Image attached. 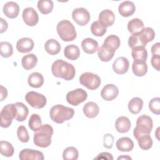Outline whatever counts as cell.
Wrapping results in <instances>:
<instances>
[{
	"mask_svg": "<svg viewBox=\"0 0 160 160\" xmlns=\"http://www.w3.org/2000/svg\"><path fill=\"white\" fill-rule=\"evenodd\" d=\"M22 19L28 26H34L39 21V16L34 8L28 7L24 9L22 11Z\"/></svg>",
	"mask_w": 160,
	"mask_h": 160,
	"instance_id": "cell-11",
	"label": "cell"
},
{
	"mask_svg": "<svg viewBox=\"0 0 160 160\" xmlns=\"http://www.w3.org/2000/svg\"><path fill=\"white\" fill-rule=\"evenodd\" d=\"M151 53L152 55H159V51H160V44L159 42H157L153 44L151 47Z\"/></svg>",
	"mask_w": 160,
	"mask_h": 160,
	"instance_id": "cell-47",
	"label": "cell"
},
{
	"mask_svg": "<svg viewBox=\"0 0 160 160\" xmlns=\"http://www.w3.org/2000/svg\"><path fill=\"white\" fill-rule=\"evenodd\" d=\"M0 21H1V29H0V32L1 33H2L4 32V31H6L8 29V23L7 22L2 18H0Z\"/></svg>",
	"mask_w": 160,
	"mask_h": 160,
	"instance_id": "cell-49",
	"label": "cell"
},
{
	"mask_svg": "<svg viewBox=\"0 0 160 160\" xmlns=\"http://www.w3.org/2000/svg\"><path fill=\"white\" fill-rule=\"evenodd\" d=\"M149 108L152 113L159 115L160 114V98H154L150 100L149 102Z\"/></svg>",
	"mask_w": 160,
	"mask_h": 160,
	"instance_id": "cell-42",
	"label": "cell"
},
{
	"mask_svg": "<svg viewBox=\"0 0 160 160\" xmlns=\"http://www.w3.org/2000/svg\"><path fill=\"white\" fill-rule=\"evenodd\" d=\"M94 159H106V160H113V157L111 154L107 152H102L99 153Z\"/></svg>",
	"mask_w": 160,
	"mask_h": 160,
	"instance_id": "cell-46",
	"label": "cell"
},
{
	"mask_svg": "<svg viewBox=\"0 0 160 160\" xmlns=\"http://www.w3.org/2000/svg\"><path fill=\"white\" fill-rule=\"evenodd\" d=\"M132 69L134 75L139 77H142L147 73L148 65L146 62H133L132 65Z\"/></svg>",
	"mask_w": 160,
	"mask_h": 160,
	"instance_id": "cell-35",
	"label": "cell"
},
{
	"mask_svg": "<svg viewBox=\"0 0 160 160\" xmlns=\"http://www.w3.org/2000/svg\"><path fill=\"white\" fill-rule=\"evenodd\" d=\"M28 82L31 87L39 88L41 87L44 83V78L39 72H32L29 76Z\"/></svg>",
	"mask_w": 160,
	"mask_h": 160,
	"instance_id": "cell-30",
	"label": "cell"
},
{
	"mask_svg": "<svg viewBox=\"0 0 160 160\" xmlns=\"http://www.w3.org/2000/svg\"><path fill=\"white\" fill-rule=\"evenodd\" d=\"M34 45V44L32 39L23 38L18 41L16 43V49L19 52H28L32 50Z\"/></svg>",
	"mask_w": 160,
	"mask_h": 160,
	"instance_id": "cell-19",
	"label": "cell"
},
{
	"mask_svg": "<svg viewBox=\"0 0 160 160\" xmlns=\"http://www.w3.org/2000/svg\"><path fill=\"white\" fill-rule=\"evenodd\" d=\"M0 53L3 58H9L13 53V48L11 43L2 41L0 42Z\"/></svg>",
	"mask_w": 160,
	"mask_h": 160,
	"instance_id": "cell-40",
	"label": "cell"
},
{
	"mask_svg": "<svg viewBox=\"0 0 160 160\" xmlns=\"http://www.w3.org/2000/svg\"><path fill=\"white\" fill-rule=\"evenodd\" d=\"M84 115L89 118H94L98 116L99 112L98 105L94 102H88L82 109Z\"/></svg>",
	"mask_w": 160,
	"mask_h": 160,
	"instance_id": "cell-25",
	"label": "cell"
},
{
	"mask_svg": "<svg viewBox=\"0 0 160 160\" xmlns=\"http://www.w3.org/2000/svg\"><path fill=\"white\" fill-rule=\"evenodd\" d=\"M144 28L143 22L139 18H134L130 20L128 24V29L131 34L139 32Z\"/></svg>",
	"mask_w": 160,
	"mask_h": 160,
	"instance_id": "cell-32",
	"label": "cell"
},
{
	"mask_svg": "<svg viewBox=\"0 0 160 160\" xmlns=\"http://www.w3.org/2000/svg\"><path fill=\"white\" fill-rule=\"evenodd\" d=\"M132 57L135 62H146L148 52L144 47H136L132 49Z\"/></svg>",
	"mask_w": 160,
	"mask_h": 160,
	"instance_id": "cell-21",
	"label": "cell"
},
{
	"mask_svg": "<svg viewBox=\"0 0 160 160\" xmlns=\"http://www.w3.org/2000/svg\"><path fill=\"white\" fill-rule=\"evenodd\" d=\"M115 51L111 48L102 44L98 49V55L101 61L108 62L113 58Z\"/></svg>",
	"mask_w": 160,
	"mask_h": 160,
	"instance_id": "cell-23",
	"label": "cell"
},
{
	"mask_svg": "<svg viewBox=\"0 0 160 160\" xmlns=\"http://www.w3.org/2000/svg\"><path fill=\"white\" fill-rule=\"evenodd\" d=\"M21 160H43L44 159L42 152L31 149H24L19 152Z\"/></svg>",
	"mask_w": 160,
	"mask_h": 160,
	"instance_id": "cell-14",
	"label": "cell"
},
{
	"mask_svg": "<svg viewBox=\"0 0 160 160\" xmlns=\"http://www.w3.org/2000/svg\"><path fill=\"white\" fill-rule=\"evenodd\" d=\"M28 126L33 131H37L42 127V121L39 115L38 114H32L29 118Z\"/></svg>",
	"mask_w": 160,
	"mask_h": 160,
	"instance_id": "cell-36",
	"label": "cell"
},
{
	"mask_svg": "<svg viewBox=\"0 0 160 160\" xmlns=\"http://www.w3.org/2000/svg\"><path fill=\"white\" fill-rule=\"evenodd\" d=\"M53 2L51 0H39L38 2V8L43 14L50 13L53 9Z\"/></svg>",
	"mask_w": 160,
	"mask_h": 160,
	"instance_id": "cell-34",
	"label": "cell"
},
{
	"mask_svg": "<svg viewBox=\"0 0 160 160\" xmlns=\"http://www.w3.org/2000/svg\"><path fill=\"white\" fill-rule=\"evenodd\" d=\"M74 114L72 108L64 106L62 104L53 106L49 111V116L52 121L58 124L63 123L71 119Z\"/></svg>",
	"mask_w": 160,
	"mask_h": 160,
	"instance_id": "cell-2",
	"label": "cell"
},
{
	"mask_svg": "<svg viewBox=\"0 0 160 160\" xmlns=\"http://www.w3.org/2000/svg\"><path fill=\"white\" fill-rule=\"evenodd\" d=\"M87 98V92L81 88H78L71 91L66 94L67 102L71 105L75 106L86 101Z\"/></svg>",
	"mask_w": 160,
	"mask_h": 160,
	"instance_id": "cell-9",
	"label": "cell"
},
{
	"mask_svg": "<svg viewBox=\"0 0 160 160\" xmlns=\"http://www.w3.org/2000/svg\"><path fill=\"white\" fill-rule=\"evenodd\" d=\"M79 156V152L74 147L66 148L62 152V158L64 160H76Z\"/></svg>",
	"mask_w": 160,
	"mask_h": 160,
	"instance_id": "cell-39",
	"label": "cell"
},
{
	"mask_svg": "<svg viewBox=\"0 0 160 160\" xmlns=\"http://www.w3.org/2000/svg\"><path fill=\"white\" fill-rule=\"evenodd\" d=\"M17 135L20 141L22 142H28L29 139L28 132L24 126H19L17 129Z\"/></svg>",
	"mask_w": 160,
	"mask_h": 160,
	"instance_id": "cell-43",
	"label": "cell"
},
{
	"mask_svg": "<svg viewBox=\"0 0 160 160\" xmlns=\"http://www.w3.org/2000/svg\"><path fill=\"white\" fill-rule=\"evenodd\" d=\"M139 146L143 150H148L152 146V139L149 134H142L136 138Z\"/></svg>",
	"mask_w": 160,
	"mask_h": 160,
	"instance_id": "cell-33",
	"label": "cell"
},
{
	"mask_svg": "<svg viewBox=\"0 0 160 160\" xmlns=\"http://www.w3.org/2000/svg\"><path fill=\"white\" fill-rule=\"evenodd\" d=\"M129 67V61L125 57H119L117 58L112 64V69L118 74H125L128 71Z\"/></svg>",
	"mask_w": 160,
	"mask_h": 160,
	"instance_id": "cell-16",
	"label": "cell"
},
{
	"mask_svg": "<svg viewBox=\"0 0 160 160\" xmlns=\"http://www.w3.org/2000/svg\"><path fill=\"white\" fill-rule=\"evenodd\" d=\"M81 48L84 52L92 54L98 49V42L92 38H88L81 42Z\"/></svg>",
	"mask_w": 160,
	"mask_h": 160,
	"instance_id": "cell-20",
	"label": "cell"
},
{
	"mask_svg": "<svg viewBox=\"0 0 160 160\" xmlns=\"http://www.w3.org/2000/svg\"><path fill=\"white\" fill-rule=\"evenodd\" d=\"M151 64L152 67L157 70L158 71H159L160 68V56L159 55H152L151 60Z\"/></svg>",
	"mask_w": 160,
	"mask_h": 160,
	"instance_id": "cell-45",
	"label": "cell"
},
{
	"mask_svg": "<svg viewBox=\"0 0 160 160\" xmlns=\"http://www.w3.org/2000/svg\"><path fill=\"white\" fill-rule=\"evenodd\" d=\"M16 108V116L15 119L19 122H22L28 117L29 114V110L28 107L21 102H17L15 103Z\"/></svg>",
	"mask_w": 160,
	"mask_h": 160,
	"instance_id": "cell-26",
	"label": "cell"
},
{
	"mask_svg": "<svg viewBox=\"0 0 160 160\" xmlns=\"http://www.w3.org/2000/svg\"><path fill=\"white\" fill-rule=\"evenodd\" d=\"M136 11L134 4L130 1H125L121 2L118 7V11L123 17H129L132 15Z\"/></svg>",
	"mask_w": 160,
	"mask_h": 160,
	"instance_id": "cell-18",
	"label": "cell"
},
{
	"mask_svg": "<svg viewBox=\"0 0 160 160\" xmlns=\"http://www.w3.org/2000/svg\"><path fill=\"white\" fill-rule=\"evenodd\" d=\"M51 71L55 77L62 78L66 81L72 79L76 74L74 66L62 59H57L52 63Z\"/></svg>",
	"mask_w": 160,
	"mask_h": 160,
	"instance_id": "cell-1",
	"label": "cell"
},
{
	"mask_svg": "<svg viewBox=\"0 0 160 160\" xmlns=\"http://www.w3.org/2000/svg\"><path fill=\"white\" fill-rule=\"evenodd\" d=\"M99 22L104 27L107 28L112 26L115 20V15L114 12L109 9L102 10L99 15Z\"/></svg>",
	"mask_w": 160,
	"mask_h": 160,
	"instance_id": "cell-15",
	"label": "cell"
},
{
	"mask_svg": "<svg viewBox=\"0 0 160 160\" xmlns=\"http://www.w3.org/2000/svg\"><path fill=\"white\" fill-rule=\"evenodd\" d=\"M119 94L118 87L113 84H108L105 85L101 90V96L103 99L110 101L114 99Z\"/></svg>",
	"mask_w": 160,
	"mask_h": 160,
	"instance_id": "cell-13",
	"label": "cell"
},
{
	"mask_svg": "<svg viewBox=\"0 0 160 160\" xmlns=\"http://www.w3.org/2000/svg\"><path fill=\"white\" fill-rule=\"evenodd\" d=\"M64 54L68 59L76 60L80 56V50L76 45L70 44L64 48Z\"/></svg>",
	"mask_w": 160,
	"mask_h": 160,
	"instance_id": "cell-29",
	"label": "cell"
},
{
	"mask_svg": "<svg viewBox=\"0 0 160 160\" xmlns=\"http://www.w3.org/2000/svg\"><path fill=\"white\" fill-rule=\"evenodd\" d=\"M79 82L90 90H94L101 84V78L96 74L86 72L82 73L79 78Z\"/></svg>",
	"mask_w": 160,
	"mask_h": 160,
	"instance_id": "cell-7",
	"label": "cell"
},
{
	"mask_svg": "<svg viewBox=\"0 0 160 160\" xmlns=\"http://www.w3.org/2000/svg\"><path fill=\"white\" fill-rule=\"evenodd\" d=\"M0 151L2 156L6 157H11L14 152V149L9 142L6 141H1Z\"/></svg>",
	"mask_w": 160,
	"mask_h": 160,
	"instance_id": "cell-37",
	"label": "cell"
},
{
	"mask_svg": "<svg viewBox=\"0 0 160 160\" xmlns=\"http://www.w3.org/2000/svg\"><path fill=\"white\" fill-rule=\"evenodd\" d=\"M0 101H2L4 99L6 98L7 95H8V91L6 88H4L3 86L1 85L0 86Z\"/></svg>",
	"mask_w": 160,
	"mask_h": 160,
	"instance_id": "cell-48",
	"label": "cell"
},
{
	"mask_svg": "<svg viewBox=\"0 0 160 160\" xmlns=\"http://www.w3.org/2000/svg\"><path fill=\"white\" fill-rule=\"evenodd\" d=\"M117 149L122 152L131 151L134 148V142L128 137H122L118 139L116 142Z\"/></svg>",
	"mask_w": 160,
	"mask_h": 160,
	"instance_id": "cell-22",
	"label": "cell"
},
{
	"mask_svg": "<svg viewBox=\"0 0 160 160\" xmlns=\"http://www.w3.org/2000/svg\"><path fill=\"white\" fill-rule=\"evenodd\" d=\"M72 17L73 20L79 26L86 25L91 18L88 11L84 8H76L72 11Z\"/></svg>",
	"mask_w": 160,
	"mask_h": 160,
	"instance_id": "cell-10",
	"label": "cell"
},
{
	"mask_svg": "<svg viewBox=\"0 0 160 160\" xmlns=\"http://www.w3.org/2000/svg\"><path fill=\"white\" fill-rule=\"evenodd\" d=\"M27 102L35 109H41L44 108L47 102L46 97L40 93L35 91H29L25 96Z\"/></svg>",
	"mask_w": 160,
	"mask_h": 160,
	"instance_id": "cell-8",
	"label": "cell"
},
{
	"mask_svg": "<svg viewBox=\"0 0 160 160\" xmlns=\"http://www.w3.org/2000/svg\"><path fill=\"white\" fill-rule=\"evenodd\" d=\"M143 101L141 98L136 97L131 99L128 103V109L133 114H137L141 111Z\"/></svg>",
	"mask_w": 160,
	"mask_h": 160,
	"instance_id": "cell-31",
	"label": "cell"
},
{
	"mask_svg": "<svg viewBox=\"0 0 160 160\" xmlns=\"http://www.w3.org/2000/svg\"><path fill=\"white\" fill-rule=\"evenodd\" d=\"M104 146L107 149H111L114 142V137L111 134H106L103 138Z\"/></svg>",
	"mask_w": 160,
	"mask_h": 160,
	"instance_id": "cell-44",
	"label": "cell"
},
{
	"mask_svg": "<svg viewBox=\"0 0 160 160\" xmlns=\"http://www.w3.org/2000/svg\"><path fill=\"white\" fill-rule=\"evenodd\" d=\"M56 30L60 38L64 41H72L76 38L77 33L74 25L67 19L58 22Z\"/></svg>",
	"mask_w": 160,
	"mask_h": 160,
	"instance_id": "cell-4",
	"label": "cell"
},
{
	"mask_svg": "<svg viewBox=\"0 0 160 160\" xmlns=\"http://www.w3.org/2000/svg\"><path fill=\"white\" fill-rule=\"evenodd\" d=\"M3 12L8 18L14 19L19 14V6L14 1L8 2L3 6Z\"/></svg>",
	"mask_w": 160,
	"mask_h": 160,
	"instance_id": "cell-17",
	"label": "cell"
},
{
	"mask_svg": "<svg viewBox=\"0 0 160 160\" xmlns=\"http://www.w3.org/2000/svg\"><path fill=\"white\" fill-rule=\"evenodd\" d=\"M118 159H132V158L130 156H119L118 158Z\"/></svg>",
	"mask_w": 160,
	"mask_h": 160,
	"instance_id": "cell-50",
	"label": "cell"
},
{
	"mask_svg": "<svg viewBox=\"0 0 160 160\" xmlns=\"http://www.w3.org/2000/svg\"><path fill=\"white\" fill-rule=\"evenodd\" d=\"M152 125V120L150 116L145 114L139 116L136 121V126L133 131L134 138L136 139L142 134H150Z\"/></svg>",
	"mask_w": 160,
	"mask_h": 160,
	"instance_id": "cell-5",
	"label": "cell"
},
{
	"mask_svg": "<svg viewBox=\"0 0 160 160\" xmlns=\"http://www.w3.org/2000/svg\"><path fill=\"white\" fill-rule=\"evenodd\" d=\"M120 44H121L120 39L119 38L118 36L114 35V34L108 36L105 39L104 43H103L104 45H106V46L111 48V49H112L114 51H116V49H118L119 48Z\"/></svg>",
	"mask_w": 160,
	"mask_h": 160,
	"instance_id": "cell-38",
	"label": "cell"
},
{
	"mask_svg": "<svg viewBox=\"0 0 160 160\" xmlns=\"http://www.w3.org/2000/svg\"><path fill=\"white\" fill-rule=\"evenodd\" d=\"M38 58L34 54H28L22 57L21 59V64L26 70L33 69L37 64Z\"/></svg>",
	"mask_w": 160,
	"mask_h": 160,
	"instance_id": "cell-27",
	"label": "cell"
},
{
	"mask_svg": "<svg viewBox=\"0 0 160 160\" xmlns=\"http://www.w3.org/2000/svg\"><path fill=\"white\" fill-rule=\"evenodd\" d=\"M53 128L48 124H44L34 134L33 141L36 146L40 148H47L51 143Z\"/></svg>",
	"mask_w": 160,
	"mask_h": 160,
	"instance_id": "cell-3",
	"label": "cell"
},
{
	"mask_svg": "<svg viewBox=\"0 0 160 160\" xmlns=\"http://www.w3.org/2000/svg\"><path fill=\"white\" fill-rule=\"evenodd\" d=\"M131 121L126 116L119 117L115 122V128L118 132L125 133L129 131L131 128Z\"/></svg>",
	"mask_w": 160,
	"mask_h": 160,
	"instance_id": "cell-24",
	"label": "cell"
},
{
	"mask_svg": "<svg viewBox=\"0 0 160 160\" xmlns=\"http://www.w3.org/2000/svg\"><path fill=\"white\" fill-rule=\"evenodd\" d=\"M148 42H149L142 31L132 34L128 39V45L131 49L139 46L145 48Z\"/></svg>",
	"mask_w": 160,
	"mask_h": 160,
	"instance_id": "cell-12",
	"label": "cell"
},
{
	"mask_svg": "<svg viewBox=\"0 0 160 160\" xmlns=\"http://www.w3.org/2000/svg\"><path fill=\"white\" fill-rule=\"evenodd\" d=\"M91 32L96 36H102L107 31L106 28L101 25L98 21L93 22L91 26Z\"/></svg>",
	"mask_w": 160,
	"mask_h": 160,
	"instance_id": "cell-41",
	"label": "cell"
},
{
	"mask_svg": "<svg viewBox=\"0 0 160 160\" xmlns=\"http://www.w3.org/2000/svg\"><path fill=\"white\" fill-rule=\"evenodd\" d=\"M46 51L50 55H56L61 51V45L58 41L54 39L48 40L44 44Z\"/></svg>",
	"mask_w": 160,
	"mask_h": 160,
	"instance_id": "cell-28",
	"label": "cell"
},
{
	"mask_svg": "<svg viewBox=\"0 0 160 160\" xmlns=\"http://www.w3.org/2000/svg\"><path fill=\"white\" fill-rule=\"evenodd\" d=\"M16 116V108L15 104L6 105L1 111V126L4 128H8L12 123V119Z\"/></svg>",
	"mask_w": 160,
	"mask_h": 160,
	"instance_id": "cell-6",
	"label": "cell"
}]
</instances>
